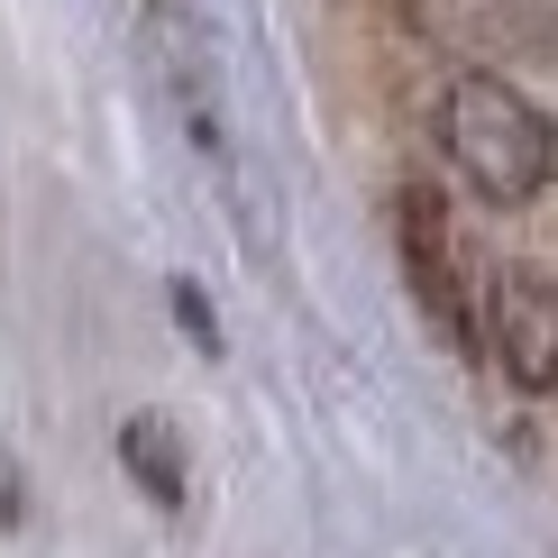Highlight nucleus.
Segmentation results:
<instances>
[{"label": "nucleus", "instance_id": "nucleus-2", "mask_svg": "<svg viewBox=\"0 0 558 558\" xmlns=\"http://www.w3.org/2000/svg\"><path fill=\"white\" fill-rule=\"evenodd\" d=\"M393 247H403V284L422 302V320L458 357H476L485 330H476V293H468V266H458V239H449V211H439L430 183H403L393 193Z\"/></svg>", "mask_w": 558, "mask_h": 558}, {"label": "nucleus", "instance_id": "nucleus-1", "mask_svg": "<svg viewBox=\"0 0 558 558\" xmlns=\"http://www.w3.org/2000/svg\"><path fill=\"white\" fill-rule=\"evenodd\" d=\"M439 156L458 166V183L476 202L522 211L558 174V120L513 74H449V92H439Z\"/></svg>", "mask_w": 558, "mask_h": 558}, {"label": "nucleus", "instance_id": "nucleus-3", "mask_svg": "<svg viewBox=\"0 0 558 558\" xmlns=\"http://www.w3.org/2000/svg\"><path fill=\"white\" fill-rule=\"evenodd\" d=\"M485 357L504 366L513 393H549L558 385V275L549 266H495L476 302Z\"/></svg>", "mask_w": 558, "mask_h": 558}, {"label": "nucleus", "instance_id": "nucleus-4", "mask_svg": "<svg viewBox=\"0 0 558 558\" xmlns=\"http://www.w3.org/2000/svg\"><path fill=\"white\" fill-rule=\"evenodd\" d=\"M403 19L430 46L468 56V74H495L513 56L558 46V0H403Z\"/></svg>", "mask_w": 558, "mask_h": 558}, {"label": "nucleus", "instance_id": "nucleus-6", "mask_svg": "<svg viewBox=\"0 0 558 558\" xmlns=\"http://www.w3.org/2000/svg\"><path fill=\"white\" fill-rule=\"evenodd\" d=\"M19 513H28V485H19V468H10V449H0V531H10Z\"/></svg>", "mask_w": 558, "mask_h": 558}, {"label": "nucleus", "instance_id": "nucleus-5", "mask_svg": "<svg viewBox=\"0 0 558 558\" xmlns=\"http://www.w3.org/2000/svg\"><path fill=\"white\" fill-rule=\"evenodd\" d=\"M120 458H129V476L147 485L156 504H183V439H174V422H156V412H137V422H120Z\"/></svg>", "mask_w": 558, "mask_h": 558}]
</instances>
